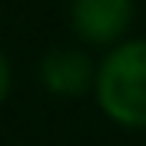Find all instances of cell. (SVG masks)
Instances as JSON below:
<instances>
[{"mask_svg": "<svg viewBox=\"0 0 146 146\" xmlns=\"http://www.w3.org/2000/svg\"><path fill=\"white\" fill-rule=\"evenodd\" d=\"M93 96L119 129H146V36H126L96 60Z\"/></svg>", "mask_w": 146, "mask_h": 146, "instance_id": "cell-1", "label": "cell"}, {"mask_svg": "<svg viewBox=\"0 0 146 146\" xmlns=\"http://www.w3.org/2000/svg\"><path fill=\"white\" fill-rule=\"evenodd\" d=\"M66 20L83 46L110 50L129 36L136 20V0H70Z\"/></svg>", "mask_w": 146, "mask_h": 146, "instance_id": "cell-2", "label": "cell"}, {"mask_svg": "<svg viewBox=\"0 0 146 146\" xmlns=\"http://www.w3.org/2000/svg\"><path fill=\"white\" fill-rule=\"evenodd\" d=\"M36 80L50 96L76 100L83 93H93L96 60L90 56V46H83V43H56L40 56Z\"/></svg>", "mask_w": 146, "mask_h": 146, "instance_id": "cell-3", "label": "cell"}, {"mask_svg": "<svg viewBox=\"0 0 146 146\" xmlns=\"http://www.w3.org/2000/svg\"><path fill=\"white\" fill-rule=\"evenodd\" d=\"M10 93H13V63H10V53L0 46V106L7 103Z\"/></svg>", "mask_w": 146, "mask_h": 146, "instance_id": "cell-4", "label": "cell"}]
</instances>
